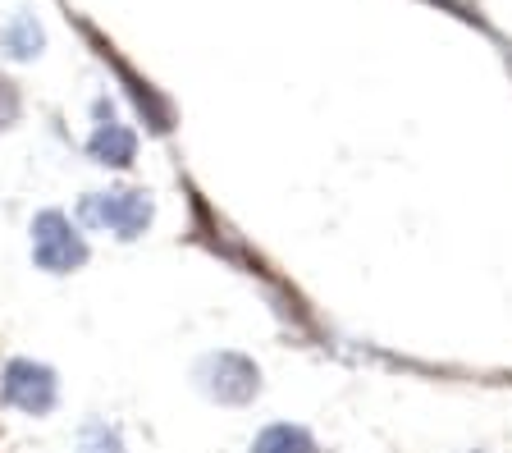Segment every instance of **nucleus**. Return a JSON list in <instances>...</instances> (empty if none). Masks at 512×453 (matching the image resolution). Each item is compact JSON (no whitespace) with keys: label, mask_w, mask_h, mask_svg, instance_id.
<instances>
[{"label":"nucleus","mask_w":512,"mask_h":453,"mask_svg":"<svg viewBox=\"0 0 512 453\" xmlns=\"http://www.w3.org/2000/svg\"><path fill=\"white\" fill-rule=\"evenodd\" d=\"M78 216H83V225L110 229L115 238H142L156 220V202L138 188H115V193H92L78 206Z\"/></svg>","instance_id":"nucleus-1"},{"label":"nucleus","mask_w":512,"mask_h":453,"mask_svg":"<svg viewBox=\"0 0 512 453\" xmlns=\"http://www.w3.org/2000/svg\"><path fill=\"white\" fill-rule=\"evenodd\" d=\"M32 261L51 275H69L87 261V238L64 211H42L32 220Z\"/></svg>","instance_id":"nucleus-2"},{"label":"nucleus","mask_w":512,"mask_h":453,"mask_svg":"<svg viewBox=\"0 0 512 453\" xmlns=\"http://www.w3.org/2000/svg\"><path fill=\"white\" fill-rule=\"evenodd\" d=\"M60 399V380L46 362H32V357H14L5 376H0V403L5 408H19L28 417H46Z\"/></svg>","instance_id":"nucleus-3"},{"label":"nucleus","mask_w":512,"mask_h":453,"mask_svg":"<svg viewBox=\"0 0 512 453\" xmlns=\"http://www.w3.org/2000/svg\"><path fill=\"white\" fill-rule=\"evenodd\" d=\"M197 385H202V394H211L215 403L238 408V403L256 399L261 371H256V362H247L243 353H211L197 362Z\"/></svg>","instance_id":"nucleus-4"},{"label":"nucleus","mask_w":512,"mask_h":453,"mask_svg":"<svg viewBox=\"0 0 512 453\" xmlns=\"http://www.w3.org/2000/svg\"><path fill=\"white\" fill-rule=\"evenodd\" d=\"M83 33L92 37V46H96V51H101V60H106V65L119 74V83H124L128 101L138 106L142 124H147L151 133H170V129H174V106H170V101L160 97L156 87H151L147 78L138 74V69L128 65V60H119V51H115V46H110V42H101V33H96V28H87V23H83Z\"/></svg>","instance_id":"nucleus-5"},{"label":"nucleus","mask_w":512,"mask_h":453,"mask_svg":"<svg viewBox=\"0 0 512 453\" xmlns=\"http://www.w3.org/2000/svg\"><path fill=\"white\" fill-rule=\"evenodd\" d=\"M96 115H101V124H96L92 138H87V156H92L96 165L128 170V165L138 161V133L128 129V124H119L115 115H106V106H96Z\"/></svg>","instance_id":"nucleus-6"},{"label":"nucleus","mask_w":512,"mask_h":453,"mask_svg":"<svg viewBox=\"0 0 512 453\" xmlns=\"http://www.w3.org/2000/svg\"><path fill=\"white\" fill-rule=\"evenodd\" d=\"M252 453H316L307 426H293V421H275L252 440Z\"/></svg>","instance_id":"nucleus-7"},{"label":"nucleus","mask_w":512,"mask_h":453,"mask_svg":"<svg viewBox=\"0 0 512 453\" xmlns=\"http://www.w3.org/2000/svg\"><path fill=\"white\" fill-rule=\"evenodd\" d=\"M42 23L32 19V14H14L5 28H0V46H5V55H14V60H32V55L42 51Z\"/></svg>","instance_id":"nucleus-8"},{"label":"nucleus","mask_w":512,"mask_h":453,"mask_svg":"<svg viewBox=\"0 0 512 453\" xmlns=\"http://www.w3.org/2000/svg\"><path fill=\"white\" fill-rule=\"evenodd\" d=\"M78 453H124V444H119V435L110 431L106 421H87L83 440H78Z\"/></svg>","instance_id":"nucleus-9"},{"label":"nucleus","mask_w":512,"mask_h":453,"mask_svg":"<svg viewBox=\"0 0 512 453\" xmlns=\"http://www.w3.org/2000/svg\"><path fill=\"white\" fill-rule=\"evenodd\" d=\"M14 119H19V92L10 78H0V129H10Z\"/></svg>","instance_id":"nucleus-10"}]
</instances>
